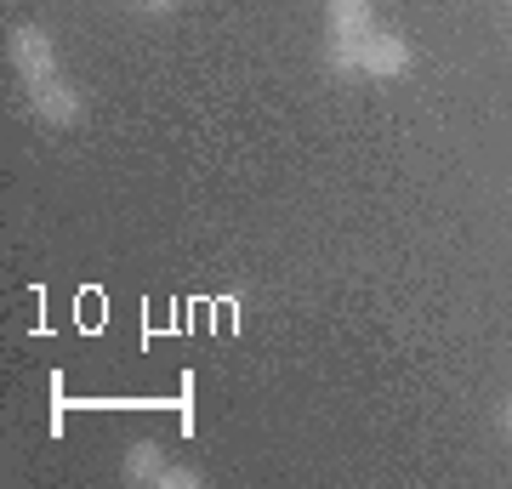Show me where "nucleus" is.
Here are the masks:
<instances>
[{
  "label": "nucleus",
  "instance_id": "2",
  "mask_svg": "<svg viewBox=\"0 0 512 489\" xmlns=\"http://www.w3.org/2000/svg\"><path fill=\"white\" fill-rule=\"evenodd\" d=\"M410 69H416V46L404 35L376 29V35L365 40V57H359V74H365V80H404Z\"/></svg>",
  "mask_w": 512,
  "mask_h": 489
},
{
  "label": "nucleus",
  "instance_id": "3",
  "mask_svg": "<svg viewBox=\"0 0 512 489\" xmlns=\"http://www.w3.org/2000/svg\"><path fill=\"white\" fill-rule=\"evenodd\" d=\"M325 29L330 46L365 52V40L376 35V0H325Z\"/></svg>",
  "mask_w": 512,
  "mask_h": 489
},
{
  "label": "nucleus",
  "instance_id": "7",
  "mask_svg": "<svg viewBox=\"0 0 512 489\" xmlns=\"http://www.w3.org/2000/svg\"><path fill=\"white\" fill-rule=\"evenodd\" d=\"M131 6H137V12H171L177 0H131Z\"/></svg>",
  "mask_w": 512,
  "mask_h": 489
},
{
  "label": "nucleus",
  "instance_id": "6",
  "mask_svg": "<svg viewBox=\"0 0 512 489\" xmlns=\"http://www.w3.org/2000/svg\"><path fill=\"white\" fill-rule=\"evenodd\" d=\"M200 484H205L200 467H177V461H165V472H160V484L154 489H200Z\"/></svg>",
  "mask_w": 512,
  "mask_h": 489
},
{
  "label": "nucleus",
  "instance_id": "4",
  "mask_svg": "<svg viewBox=\"0 0 512 489\" xmlns=\"http://www.w3.org/2000/svg\"><path fill=\"white\" fill-rule=\"evenodd\" d=\"M29 109H35L40 126L69 131V126H80V91L57 74V80H46V86H29Z\"/></svg>",
  "mask_w": 512,
  "mask_h": 489
},
{
  "label": "nucleus",
  "instance_id": "5",
  "mask_svg": "<svg viewBox=\"0 0 512 489\" xmlns=\"http://www.w3.org/2000/svg\"><path fill=\"white\" fill-rule=\"evenodd\" d=\"M165 461H171V455H165V444L137 438V444L126 450V461H120V478H126L131 489H154V484H160V472H165Z\"/></svg>",
  "mask_w": 512,
  "mask_h": 489
},
{
  "label": "nucleus",
  "instance_id": "8",
  "mask_svg": "<svg viewBox=\"0 0 512 489\" xmlns=\"http://www.w3.org/2000/svg\"><path fill=\"white\" fill-rule=\"evenodd\" d=\"M501 421H507V433H512V404H507V416H501Z\"/></svg>",
  "mask_w": 512,
  "mask_h": 489
},
{
  "label": "nucleus",
  "instance_id": "1",
  "mask_svg": "<svg viewBox=\"0 0 512 489\" xmlns=\"http://www.w3.org/2000/svg\"><path fill=\"white\" fill-rule=\"evenodd\" d=\"M6 52H12V69H18L23 86H46V80H57V46H52V35H46L40 23H18L12 40H6Z\"/></svg>",
  "mask_w": 512,
  "mask_h": 489
}]
</instances>
